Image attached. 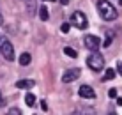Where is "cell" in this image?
<instances>
[{
  "mask_svg": "<svg viewBox=\"0 0 122 115\" xmlns=\"http://www.w3.org/2000/svg\"><path fill=\"white\" fill-rule=\"evenodd\" d=\"M4 105V96H2V92H0V106Z\"/></svg>",
  "mask_w": 122,
  "mask_h": 115,
  "instance_id": "cell-22",
  "label": "cell"
},
{
  "mask_svg": "<svg viewBox=\"0 0 122 115\" xmlns=\"http://www.w3.org/2000/svg\"><path fill=\"white\" fill-rule=\"evenodd\" d=\"M69 23L74 25V27L80 28V30H83V28H87V25H89V20H87V16L83 14L81 11H74L73 14H71Z\"/></svg>",
  "mask_w": 122,
  "mask_h": 115,
  "instance_id": "cell-3",
  "label": "cell"
},
{
  "mask_svg": "<svg viewBox=\"0 0 122 115\" xmlns=\"http://www.w3.org/2000/svg\"><path fill=\"white\" fill-rule=\"evenodd\" d=\"M39 18L43 20V21H46L50 18V14H48V9H46V5H41L39 7Z\"/></svg>",
  "mask_w": 122,
  "mask_h": 115,
  "instance_id": "cell-10",
  "label": "cell"
},
{
  "mask_svg": "<svg viewBox=\"0 0 122 115\" xmlns=\"http://www.w3.org/2000/svg\"><path fill=\"white\" fill-rule=\"evenodd\" d=\"M2 21H4V20H2V12H0V25H2Z\"/></svg>",
  "mask_w": 122,
  "mask_h": 115,
  "instance_id": "cell-24",
  "label": "cell"
},
{
  "mask_svg": "<svg viewBox=\"0 0 122 115\" xmlns=\"http://www.w3.org/2000/svg\"><path fill=\"white\" fill-rule=\"evenodd\" d=\"M87 66H89L92 71H101V69L104 67V57H103L101 53L94 52L89 58H87Z\"/></svg>",
  "mask_w": 122,
  "mask_h": 115,
  "instance_id": "cell-2",
  "label": "cell"
},
{
  "mask_svg": "<svg viewBox=\"0 0 122 115\" xmlns=\"http://www.w3.org/2000/svg\"><path fill=\"white\" fill-rule=\"evenodd\" d=\"M0 55L9 62L14 60V48H12V44L9 42V39H5V37H4V41L0 42Z\"/></svg>",
  "mask_w": 122,
  "mask_h": 115,
  "instance_id": "cell-4",
  "label": "cell"
},
{
  "mask_svg": "<svg viewBox=\"0 0 122 115\" xmlns=\"http://www.w3.org/2000/svg\"><path fill=\"white\" fill-rule=\"evenodd\" d=\"M30 60H32V57H30V53H27V52H23L21 55H20V58H18L20 66H28Z\"/></svg>",
  "mask_w": 122,
  "mask_h": 115,
  "instance_id": "cell-9",
  "label": "cell"
},
{
  "mask_svg": "<svg viewBox=\"0 0 122 115\" xmlns=\"http://www.w3.org/2000/svg\"><path fill=\"white\" fill-rule=\"evenodd\" d=\"M117 105H119V106H122V97H117Z\"/></svg>",
  "mask_w": 122,
  "mask_h": 115,
  "instance_id": "cell-21",
  "label": "cell"
},
{
  "mask_svg": "<svg viewBox=\"0 0 122 115\" xmlns=\"http://www.w3.org/2000/svg\"><path fill=\"white\" fill-rule=\"evenodd\" d=\"M115 71H113V69H106V73H104V76H103V80H104V82H108V80H113V78H115Z\"/></svg>",
  "mask_w": 122,
  "mask_h": 115,
  "instance_id": "cell-12",
  "label": "cell"
},
{
  "mask_svg": "<svg viewBox=\"0 0 122 115\" xmlns=\"http://www.w3.org/2000/svg\"><path fill=\"white\" fill-rule=\"evenodd\" d=\"M83 42H85V46L90 50V52H97V50L101 48V39L97 36H92V34H89V36H85V39H83Z\"/></svg>",
  "mask_w": 122,
  "mask_h": 115,
  "instance_id": "cell-5",
  "label": "cell"
},
{
  "mask_svg": "<svg viewBox=\"0 0 122 115\" xmlns=\"http://www.w3.org/2000/svg\"><path fill=\"white\" fill-rule=\"evenodd\" d=\"M60 30H62V32H64V34H67V32H69V30H71V23H69V21H66V23H62V27H60Z\"/></svg>",
  "mask_w": 122,
  "mask_h": 115,
  "instance_id": "cell-16",
  "label": "cell"
},
{
  "mask_svg": "<svg viewBox=\"0 0 122 115\" xmlns=\"http://www.w3.org/2000/svg\"><path fill=\"white\" fill-rule=\"evenodd\" d=\"M80 74H81L80 69H69V71H66V73L62 74V82L64 83H71V82H74V80H78Z\"/></svg>",
  "mask_w": 122,
  "mask_h": 115,
  "instance_id": "cell-6",
  "label": "cell"
},
{
  "mask_svg": "<svg viewBox=\"0 0 122 115\" xmlns=\"http://www.w3.org/2000/svg\"><path fill=\"white\" fill-rule=\"evenodd\" d=\"M73 115H85V113H81V112H73Z\"/></svg>",
  "mask_w": 122,
  "mask_h": 115,
  "instance_id": "cell-23",
  "label": "cell"
},
{
  "mask_svg": "<svg viewBox=\"0 0 122 115\" xmlns=\"http://www.w3.org/2000/svg\"><path fill=\"white\" fill-rule=\"evenodd\" d=\"M78 94L83 97V99H94L96 97V90L90 87V85H81L78 90Z\"/></svg>",
  "mask_w": 122,
  "mask_h": 115,
  "instance_id": "cell-7",
  "label": "cell"
},
{
  "mask_svg": "<svg viewBox=\"0 0 122 115\" xmlns=\"http://www.w3.org/2000/svg\"><path fill=\"white\" fill-rule=\"evenodd\" d=\"M58 2H60L62 5H67V4H69V0H58Z\"/></svg>",
  "mask_w": 122,
  "mask_h": 115,
  "instance_id": "cell-20",
  "label": "cell"
},
{
  "mask_svg": "<svg viewBox=\"0 0 122 115\" xmlns=\"http://www.w3.org/2000/svg\"><path fill=\"white\" fill-rule=\"evenodd\" d=\"M7 115H21V112H20V108H9Z\"/></svg>",
  "mask_w": 122,
  "mask_h": 115,
  "instance_id": "cell-17",
  "label": "cell"
},
{
  "mask_svg": "<svg viewBox=\"0 0 122 115\" xmlns=\"http://www.w3.org/2000/svg\"><path fill=\"white\" fill-rule=\"evenodd\" d=\"M117 73L122 76V62H117Z\"/></svg>",
  "mask_w": 122,
  "mask_h": 115,
  "instance_id": "cell-19",
  "label": "cell"
},
{
  "mask_svg": "<svg viewBox=\"0 0 122 115\" xmlns=\"http://www.w3.org/2000/svg\"><path fill=\"white\" fill-rule=\"evenodd\" d=\"M97 9H99L101 18L106 20V21H113V20H117V16H119V12H117V9L113 7V4L108 2V0H99Z\"/></svg>",
  "mask_w": 122,
  "mask_h": 115,
  "instance_id": "cell-1",
  "label": "cell"
},
{
  "mask_svg": "<svg viewBox=\"0 0 122 115\" xmlns=\"http://www.w3.org/2000/svg\"><path fill=\"white\" fill-rule=\"evenodd\" d=\"M34 85H36L34 80H20V82L16 83V87H18V89H32Z\"/></svg>",
  "mask_w": 122,
  "mask_h": 115,
  "instance_id": "cell-8",
  "label": "cell"
},
{
  "mask_svg": "<svg viewBox=\"0 0 122 115\" xmlns=\"http://www.w3.org/2000/svg\"><path fill=\"white\" fill-rule=\"evenodd\" d=\"M27 9L28 14H36V2L34 0H27Z\"/></svg>",
  "mask_w": 122,
  "mask_h": 115,
  "instance_id": "cell-13",
  "label": "cell"
},
{
  "mask_svg": "<svg viewBox=\"0 0 122 115\" xmlns=\"http://www.w3.org/2000/svg\"><path fill=\"white\" fill-rule=\"evenodd\" d=\"M25 103H27L28 106H34V105H36V96H34V94H27V96H25Z\"/></svg>",
  "mask_w": 122,
  "mask_h": 115,
  "instance_id": "cell-14",
  "label": "cell"
},
{
  "mask_svg": "<svg viewBox=\"0 0 122 115\" xmlns=\"http://www.w3.org/2000/svg\"><path fill=\"white\" fill-rule=\"evenodd\" d=\"M112 41H113V37H112V34L108 32L106 34V39H104V42H101V44L104 46V48H110V44H112Z\"/></svg>",
  "mask_w": 122,
  "mask_h": 115,
  "instance_id": "cell-15",
  "label": "cell"
},
{
  "mask_svg": "<svg viewBox=\"0 0 122 115\" xmlns=\"http://www.w3.org/2000/svg\"><path fill=\"white\" fill-rule=\"evenodd\" d=\"M119 4H120V5H122V0H119Z\"/></svg>",
  "mask_w": 122,
  "mask_h": 115,
  "instance_id": "cell-27",
  "label": "cell"
},
{
  "mask_svg": "<svg viewBox=\"0 0 122 115\" xmlns=\"http://www.w3.org/2000/svg\"><path fill=\"white\" fill-rule=\"evenodd\" d=\"M50 2H51V0H50Z\"/></svg>",
  "mask_w": 122,
  "mask_h": 115,
  "instance_id": "cell-28",
  "label": "cell"
},
{
  "mask_svg": "<svg viewBox=\"0 0 122 115\" xmlns=\"http://www.w3.org/2000/svg\"><path fill=\"white\" fill-rule=\"evenodd\" d=\"M108 96L110 97H117V89H110V90H108Z\"/></svg>",
  "mask_w": 122,
  "mask_h": 115,
  "instance_id": "cell-18",
  "label": "cell"
},
{
  "mask_svg": "<svg viewBox=\"0 0 122 115\" xmlns=\"http://www.w3.org/2000/svg\"><path fill=\"white\" fill-rule=\"evenodd\" d=\"M108 115H117V113H113V112H110V113H108Z\"/></svg>",
  "mask_w": 122,
  "mask_h": 115,
  "instance_id": "cell-26",
  "label": "cell"
},
{
  "mask_svg": "<svg viewBox=\"0 0 122 115\" xmlns=\"http://www.w3.org/2000/svg\"><path fill=\"white\" fill-rule=\"evenodd\" d=\"M2 41H4V36H0V42H2Z\"/></svg>",
  "mask_w": 122,
  "mask_h": 115,
  "instance_id": "cell-25",
  "label": "cell"
},
{
  "mask_svg": "<svg viewBox=\"0 0 122 115\" xmlns=\"http://www.w3.org/2000/svg\"><path fill=\"white\" fill-rule=\"evenodd\" d=\"M64 53L67 55V57H71V58H76V57H78V53H76V50H73V48H69V46H66V48H64Z\"/></svg>",
  "mask_w": 122,
  "mask_h": 115,
  "instance_id": "cell-11",
  "label": "cell"
}]
</instances>
